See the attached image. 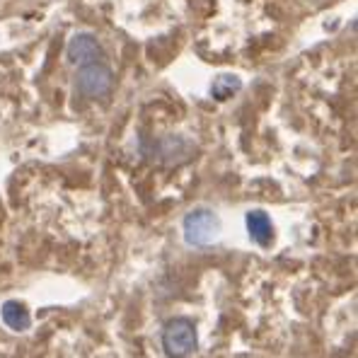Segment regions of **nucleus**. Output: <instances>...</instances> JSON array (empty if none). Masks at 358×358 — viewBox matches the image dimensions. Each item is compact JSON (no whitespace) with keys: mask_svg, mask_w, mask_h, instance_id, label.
Here are the masks:
<instances>
[{"mask_svg":"<svg viewBox=\"0 0 358 358\" xmlns=\"http://www.w3.org/2000/svg\"><path fill=\"white\" fill-rule=\"evenodd\" d=\"M242 90V80L238 76H230V73H223V76H218L213 80V85H210V94H213L215 99H220V102H225V99H230L233 94H238Z\"/></svg>","mask_w":358,"mask_h":358,"instance_id":"6e6552de","label":"nucleus"},{"mask_svg":"<svg viewBox=\"0 0 358 358\" xmlns=\"http://www.w3.org/2000/svg\"><path fill=\"white\" fill-rule=\"evenodd\" d=\"M0 315H3V322L15 331H24L31 324L29 310L22 303H17V300H8L3 305V310H0Z\"/></svg>","mask_w":358,"mask_h":358,"instance_id":"0eeeda50","label":"nucleus"},{"mask_svg":"<svg viewBox=\"0 0 358 358\" xmlns=\"http://www.w3.org/2000/svg\"><path fill=\"white\" fill-rule=\"evenodd\" d=\"M66 56L73 66H90V63H104V49L97 41V36L90 31H80V34L71 36L66 46Z\"/></svg>","mask_w":358,"mask_h":358,"instance_id":"20e7f679","label":"nucleus"},{"mask_svg":"<svg viewBox=\"0 0 358 358\" xmlns=\"http://www.w3.org/2000/svg\"><path fill=\"white\" fill-rule=\"evenodd\" d=\"M157 152H160V160L165 165H179V162L192 157L194 148L182 136H167V138L157 141Z\"/></svg>","mask_w":358,"mask_h":358,"instance_id":"39448f33","label":"nucleus"},{"mask_svg":"<svg viewBox=\"0 0 358 358\" xmlns=\"http://www.w3.org/2000/svg\"><path fill=\"white\" fill-rule=\"evenodd\" d=\"M162 349L170 358H184L196 349V324L187 317H175L162 329Z\"/></svg>","mask_w":358,"mask_h":358,"instance_id":"f03ea898","label":"nucleus"},{"mask_svg":"<svg viewBox=\"0 0 358 358\" xmlns=\"http://www.w3.org/2000/svg\"><path fill=\"white\" fill-rule=\"evenodd\" d=\"M223 233V223L210 208H194L184 215V240L194 247H210Z\"/></svg>","mask_w":358,"mask_h":358,"instance_id":"f257e3e1","label":"nucleus"},{"mask_svg":"<svg viewBox=\"0 0 358 358\" xmlns=\"http://www.w3.org/2000/svg\"><path fill=\"white\" fill-rule=\"evenodd\" d=\"M114 73L107 63H90V66L78 68L76 73V87L83 97L87 99H102L112 92Z\"/></svg>","mask_w":358,"mask_h":358,"instance_id":"7ed1b4c3","label":"nucleus"},{"mask_svg":"<svg viewBox=\"0 0 358 358\" xmlns=\"http://www.w3.org/2000/svg\"><path fill=\"white\" fill-rule=\"evenodd\" d=\"M247 233H250V238L257 242V245L262 247H268L273 240V223L271 218H268L266 210H250L247 213Z\"/></svg>","mask_w":358,"mask_h":358,"instance_id":"423d86ee","label":"nucleus"}]
</instances>
